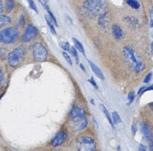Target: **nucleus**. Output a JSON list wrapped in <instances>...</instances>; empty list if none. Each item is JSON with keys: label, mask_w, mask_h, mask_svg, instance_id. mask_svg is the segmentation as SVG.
Masks as SVG:
<instances>
[{"label": "nucleus", "mask_w": 153, "mask_h": 151, "mask_svg": "<svg viewBox=\"0 0 153 151\" xmlns=\"http://www.w3.org/2000/svg\"><path fill=\"white\" fill-rule=\"evenodd\" d=\"M151 51H152V54L153 55V41L151 43Z\"/></svg>", "instance_id": "39"}, {"label": "nucleus", "mask_w": 153, "mask_h": 151, "mask_svg": "<svg viewBox=\"0 0 153 151\" xmlns=\"http://www.w3.org/2000/svg\"><path fill=\"white\" fill-rule=\"evenodd\" d=\"M112 121H113L114 124H119L123 122L122 119H121L119 113L117 112H114L111 114Z\"/></svg>", "instance_id": "17"}, {"label": "nucleus", "mask_w": 153, "mask_h": 151, "mask_svg": "<svg viewBox=\"0 0 153 151\" xmlns=\"http://www.w3.org/2000/svg\"><path fill=\"white\" fill-rule=\"evenodd\" d=\"M45 18H46V23H47V25H48V26H49V29H50L51 32H52L53 34H56L57 32H56V30H55V24H54V22L51 20L50 18L47 17V16H46V15L45 16Z\"/></svg>", "instance_id": "18"}, {"label": "nucleus", "mask_w": 153, "mask_h": 151, "mask_svg": "<svg viewBox=\"0 0 153 151\" xmlns=\"http://www.w3.org/2000/svg\"><path fill=\"white\" fill-rule=\"evenodd\" d=\"M135 92L134 91H131V92L128 94V106H130V105L131 104V103H133V101H134V100L135 99Z\"/></svg>", "instance_id": "24"}, {"label": "nucleus", "mask_w": 153, "mask_h": 151, "mask_svg": "<svg viewBox=\"0 0 153 151\" xmlns=\"http://www.w3.org/2000/svg\"><path fill=\"white\" fill-rule=\"evenodd\" d=\"M84 6L88 10V12L94 15L101 14L103 13V10L105 8V3L103 1H99V0H89V1H85Z\"/></svg>", "instance_id": "6"}, {"label": "nucleus", "mask_w": 153, "mask_h": 151, "mask_svg": "<svg viewBox=\"0 0 153 151\" xmlns=\"http://www.w3.org/2000/svg\"><path fill=\"white\" fill-rule=\"evenodd\" d=\"M19 37V32L14 27H7L0 31V43L10 44L16 41Z\"/></svg>", "instance_id": "3"}, {"label": "nucleus", "mask_w": 153, "mask_h": 151, "mask_svg": "<svg viewBox=\"0 0 153 151\" xmlns=\"http://www.w3.org/2000/svg\"><path fill=\"white\" fill-rule=\"evenodd\" d=\"M70 52H71L72 55H73L75 58H76V64H79V54H78V50L74 47V46H72L71 47V50H70Z\"/></svg>", "instance_id": "23"}, {"label": "nucleus", "mask_w": 153, "mask_h": 151, "mask_svg": "<svg viewBox=\"0 0 153 151\" xmlns=\"http://www.w3.org/2000/svg\"><path fill=\"white\" fill-rule=\"evenodd\" d=\"M63 55H64V58L66 59V61H67V62L69 63V64H70V65H73V61H72V59H71V57H70V55H69V54L67 53V52H63Z\"/></svg>", "instance_id": "26"}, {"label": "nucleus", "mask_w": 153, "mask_h": 151, "mask_svg": "<svg viewBox=\"0 0 153 151\" xmlns=\"http://www.w3.org/2000/svg\"><path fill=\"white\" fill-rule=\"evenodd\" d=\"M150 16H151V19H153V7L151 10V13H150Z\"/></svg>", "instance_id": "37"}, {"label": "nucleus", "mask_w": 153, "mask_h": 151, "mask_svg": "<svg viewBox=\"0 0 153 151\" xmlns=\"http://www.w3.org/2000/svg\"><path fill=\"white\" fill-rule=\"evenodd\" d=\"M100 109H101V110L102 111V112L104 113V115H105L106 118H107L108 121L109 122V123L111 125V126L113 127V128H114V124L113 121H112V118H111V115L110 114V112H109V111L108 110V109L106 108V106H105L104 104H100Z\"/></svg>", "instance_id": "14"}, {"label": "nucleus", "mask_w": 153, "mask_h": 151, "mask_svg": "<svg viewBox=\"0 0 153 151\" xmlns=\"http://www.w3.org/2000/svg\"><path fill=\"white\" fill-rule=\"evenodd\" d=\"M149 150H150L151 151H153V142L151 144L150 146H149Z\"/></svg>", "instance_id": "38"}, {"label": "nucleus", "mask_w": 153, "mask_h": 151, "mask_svg": "<svg viewBox=\"0 0 153 151\" xmlns=\"http://www.w3.org/2000/svg\"><path fill=\"white\" fill-rule=\"evenodd\" d=\"M140 130H141L142 133H143V136L147 139L149 141H153V134L151 131L150 127L149 126L147 123L145 122H141L140 124Z\"/></svg>", "instance_id": "10"}, {"label": "nucleus", "mask_w": 153, "mask_h": 151, "mask_svg": "<svg viewBox=\"0 0 153 151\" xmlns=\"http://www.w3.org/2000/svg\"><path fill=\"white\" fill-rule=\"evenodd\" d=\"M3 77H4V73H3L2 70H1V69H0V82H1V81H2Z\"/></svg>", "instance_id": "33"}, {"label": "nucleus", "mask_w": 153, "mask_h": 151, "mask_svg": "<svg viewBox=\"0 0 153 151\" xmlns=\"http://www.w3.org/2000/svg\"><path fill=\"white\" fill-rule=\"evenodd\" d=\"M3 12V5H2V2H1V1H0V16L1 15V13H2Z\"/></svg>", "instance_id": "34"}, {"label": "nucleus", "mask_w": 153, "mask_h": 151, "mask_svg": "<svg viewBox=\"0 0 153 151\" xmlns=\"http://www.w3.org/2000/svg\"><path fill=\"white\" fill-rule=\"evenodd\" d=\"M67 138V132L66 130H61L59 132L57 133L56 135L53 138L51 141V145L54 147H59L64 143Z\"/></svg>", "instance_id": "9"}, {"label": "nucleus", "mask_w": 153, "mask_h": 151, "mask_svg": "<svg viewBox=\"0 0 153 151\" xmlns=\"http://www.w3.org/2000/svg\"><path fill=\"white\" fill-rule=\"evenodd\" d=\"M88 64H89L90 67H91V70H92V71L95 73L96 76H97L99 79H102V80H105L104 74H103L102 71V70L100 69V67H99L97 64H95L94 63H93L91 61H89V60H88Z\"/></svg>", "instance_id": "12"}, {"label": "nucleus", "mask_w": 153, "mask_h": 151, "mask_svg": "<svg viewBox=\"0 0 153 151\" xmlns=\"http://www.w3.org/2000/svg\"><path fill=\"white\" fill-rule=\"evenodd\" d=\"M14 7V3L13 1H6L5 7L7 11H10Z\"/></svg>", "instance_id": "25"}, {"label": "nucleus", "mask_w": 153, "mask_h": 151, "mask_svg": "<svg viewBox=\"0 0 153 151\" xmlns=\"http://www.w3.org/2000/svg\"><path fill=\"white\" fill-rule=\"evenodd\" d=\"M77 149L79 151H96L97 144L90 136H81L77 141Z\"/></svg>", "instance_id": "5"}, {"label": "nucleus", "mask_w": 153, "mask_h": 151, "mask_svg": "<svg viewBox=\"0 0 153 151\" xmlns=\"http://www.w3.org/2000/svg\"><path fill=\"white\" fill-rule=\"evenodd\" d=\"M25 55L24 47L19 46L15 48L7 55V63L12 67H16L22 63Z\"/></svg>", "instance_id": "4"}, {"label": "nucleus", "mask_w": 153, "mask_h": 151, "mask_svg": "<svg viewBox=\"0 0 153 151\" xmlns=\"http://www.w3.org/2000/svg\"><path fill=\"white\" fill-rule=\"evenodd\" d=\"M110 22V15L108 12H103L100 15L99 18V24L101 26H107Z\"/></svg>", "instance_id": "13"}, {"label": "nucleus", "mask_w": 153, "mask_h": 151, "mask_svg": "<svg viewBox=\"0 0 153 151\" xmlns=\"http://www.w3.org/2000/svg\"><path fill=\"white\" fill-rule=\"evenodd\" d=\"M38 34V30L31 24H28L22 36V41L23 43L31 41Z\"/></svg>", "instance_id": "8"}, {"label": "nucleus", "mask_w": 153, "mask_h": 151, "mask_svg": "<svg viewBox=\"0 0 153 151\" xmlns=\"http://www.w3.org/2000/svg\"><path fill=\"white\" fill-rule=\"evenodd\" d=\"M149 26L151 28H153V19H150V21H149Z\"/></svg>", "instance_id": "35"}, {"label": "nucleus", "mask_w": 153, "mask_h": 151, "mask_svg": "<svg viewBox=\"0 0 153 151\" xmlns=\"http://www.w3.org/2000/svg\"><path fill=\"white\" fill-rule=\"evenodd\" d=\"M111 30L112 34H113L114 37L116 40H122L123 37V31L122 28H121L119 25L114 24V25H112Z\"/></svg>", "instance_id": "11"}, {"label": "nucleus", "mask_w": 153, "mask_h": 151, "mask_svg": "<svg viewBox=\"0 0 153 151\" xmlns=\"http://www.w3.org/2000/svg\"><path fill=\"white\" fill-rule=\"evenodd\" d=\"M19 22H20L21 26L24 25V24H25V19H24V16H20V19H19Z\"/></svg>", "instance_id": "32"}, {"label": "nucleus", "mask_w": 153, "mask_h": 151, "mask_svg": "<svg viewBox=\"0 0 153 151\" xmlns=\"http://www.w3.org/2000/svg\"><path fill=\"white\" fill-rule=\"evenodd\" d=\"M69 118L71 122L72 128L75 132L85 129L88 124L85 109L80 106H73L69 115Z\"/></svg>", "instance_id": "1"}, {"label": "nucleus", "mask_w": 153, "mask_h": 151, "mask_svg": "<svg viewBox=\"0 0 153 151\" xmlns=\"http://www.w3.org/2000/svg\"><path fill=\"white\" fill-rule=\"evenodd\" d=\"M60 46L62 48V49H64L66 52H70L71 50V46H70V44L69 43V42H61L60 43Z\"/></svg>", "instance_id": "22"}, {"label": "nucleus", "mask_w": 153, "mask_h": 151, "mask_svg": "<svg viewBox=\"0 0 153 151\" xmlns=\"http://www.w3.org/2000/svg\"><path fill=\"white\" fill-rule=\"evenodd\" d=\"M123 56L127 62L131 66L135 73H139L144 70L145 63L143 60L138 56L137 52L131 46H126L123 48Z\"/></svg>", "instance_id": "2"}, {"label": "nucleus", "mask_w": 153, "mask_h": 151, "mask_svg": "<svg viewBox=\"0 0 153 151\" xmlns=\"http://www.w3.org/2000/svg\"><path fill=\"white\" fill-rule=\"evenodd\" d=\"M73 43H74V47L76 48L77 50H79V52L83 53V55L85 56V49H84V46L83 45H82V43L76 38H73Z\"/></svg>", "instance_id": "15"}, {"label": "nucleus", "mask_w": 153, "mask_h": 151, "mask_svg": "<svg viewBox=\"0 0 153 151\" xmlns=\"http://www.w3.org/2000/svg\"><path fill=\"white\" fill-rule=\"evenodd\" d=\"M88 82H90V83L91 84V85H93V86L94 87V88H96V89H98L99 88V87H98V85H97V82H96L95 81V79H94V77H91V79H89L88 80Z\"/></svg>", "instance_id": "29"}, {"label": "nucleus", "mask_w": 153, "mask_h": 151, "mask_svg": "<svg viewBox=\"0 0 153 151\" xmlns=\"http://www.w3.org/2000/svg\"><path fill=\"white\" fill-rule=\"evenodd\" d=\"M32 55L35 61L42 62L47 59L48 51L41 43H36L33 46Z\"/></svg>", "instance_id": "7"}, {"label": "nucleus", "mask_w": 153, "mask_h": 151, "mask_svg": "<svg viewBox=\"0 0 153 151\" xmlns=\"http://www.w3.org/2000/svg\"><path fill=\"white\" fill-rule=\"evenodd\" d=\"M131 133H132L133 135H134L136 134V132H137V124H136L134 122L133 123L132 125H131Z\"/></svg>", "instance_id": "30"}, {"label": "nucleus", "mask_w": 153, "mask_h": 151, "mask_svg": "<svg viewBox=\"0 0 153 151\" xmlns=\"http://www.w3.org/2000/svg\"><path fill=\"white\" fill-rule=\"evenodd\" d=\"M80 67H81V68H82V70H84V71H85V70H86V69H85V66H84V64H80Z\"/></svg>", "instance_id": "36"}, {"label": "nucleus", "mask_w": 153, "mask_h": 151, "mask_svg": "<svg viewBox=\"0 0 153 151\" xmlns=\"http://www.w3.org/2000/svg\"><path fill=\"white\" fill-rule=\"evenodd\" d=\"M126 21L127 22H128V24L131 25H132V26H136V25H137V23H138V20H137V19H136V18L133 17V16H128V17H126V19H124V21Z\"/></svg>", "instance_id": "21"}, {"label": "nucleus", "mask_w": 153, "mask_h": 151, "mask_svg": "<svg viewBox=\"0 0 153 151\" xmlns=\"http://www.w3.org/2000/svg\"><path fill=\"white\" fill-rule=\"evenodd\" d=\"M28 5H29V7H31L32 10H35V11L37 13V12H38V10H37V6H36L34 1H32V0H29V1H28Z\"/></svg>", "instance_id": "27"}, {"label": "nucleus", "mask_w": 153, "mask_h": 151, "mask_svg": "<svg viewBox=\"0 0 153 151\" xmlns=\"http://www.w3.org/2000/svg\"><path fill=\"white\" fill-rule=\"evenodd\" d=\"M137 151H146V147L143 144H140L138 147V150Z\"/></svg>", "instance_id": "31"}, {"label": "nucleus", "mask_w": 153, "mask_h": 151, "mask_svg": "<svg viewBox=\"0 0 153 151\" xmlns=\"http://www.w3.org/2000/svg\"><path fill=\"white\" fill-rule=\"evenodd\" d=\"M126 3L133 9H139L140 7V3L138 2V1H136V0H127Z\"/></svg>", "instance_id": "20"}, {"label": "nucleus", "mask_w": 153, "mask_h": 151, "mask_svg": "<svg viewBox=\"0 0 153 151\" xmlns=\"http://www.w3.org/2000/svg\"><path fill=\"white\" fill-rule=\"evenodd\" d=\"M45 9H46V10H47V13H48V14H49V18H50L51 20H52V22H54V24H55V26H58V22H57V19H56V18H55V15H54L53 13H52V10H50V8H49V7L47 5V4H46V5L45 6Z\"/></svg>", "instance_id": "19"}, {"label": "nucleus", "mask_w": 153, "mask_h": 151, "mask_svg": "<svg viewBox=\"0 0 153 151\" xmlns=\"http://www.w3.org/2000/svg\"><path fill=\"white\" fill-rule=\"evenodd\" d=\"M10 22V18L7 15H1L0 16V28H2L4 25H7Z\"/></svg>", "instance_id": "16"}, {"label": "nucleus", "mask_w": 153, "mask_h": 151, "mask_svg": "<svg viewBox=\"0 0 153 151\" xmlns=\"http://www.w3.org/2000/svg\"><path fill=\"white\" fill-rule=\"evenodd\" d=\"M152 72H150V73H148V74L146 76V77L144 78L143 82H144V83H149V82L151 81V79H152Z\"/></svg>", "instance_id": "28"}]
</instances>
